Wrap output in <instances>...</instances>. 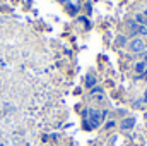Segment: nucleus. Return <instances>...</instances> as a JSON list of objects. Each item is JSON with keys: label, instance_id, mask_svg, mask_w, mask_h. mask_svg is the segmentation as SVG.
Returning <instances> with one entry per match:
<instances>
[{"label": "nucleus", "instance_id": "f257e3e1", "mask_svg": "<svg viewBox=\"0 0 147 146\" xmlns=\"http://www.w3.org/2000/svg\"><path fill=\"white\" fill-rule=\"evenodd\" d=\"M144 46H146V43H144L140 38H134V40L130 41V48H132V52H142Z\"/></svg>", "mask_w": 147, "mask_h": 146}, {"label": "nucleus", "instance_id": "f03ea898", "mask_svg": "<svg viewBox=\"0 0 147 146\" xmlns=\"http://www.w3.org/2000/svg\"><path fill=\"white\" fill-rule=\"evenodd\" d=\"M121 129H125V131H128V129H132L134 126H135V119L134 117H127V119H123L121 120Z\"/></svg>", "mask_w": 147, "mask_h": 146}, {"label": "nucleus", "instance_id": "7ed1b4c3", "mask_svg": "<svg viewBox=\"0 0 147 146\" xmlns=\"http://www.w3.org/2000/svg\"><path fill=\"white\" fill-rule=\"evenodd\" d=\"M135 71L139 74H142L146 71V62H137V64H135Z\"/></svg>", "mask_w": 147, "mask_h": 146}, {"label": "nucleus", "instance_id": "20e7f679", "mask_svg": "<svg viewBox=\"0 0 147 146\" xmlns=\"http://www.w3.org/2000/svg\"><path fill=\"white\" fill-rule=\"evenodd\" d=\"M86 81H87V83H86V84H87V86H89V88H92V86H94V83H96V79H94V77H92V76H91V74H89V76H87V77H86Z\"/></svg>", "mask_w": 147, "mask_h": 146}, {"label": "nucleus", "instance_id": "39448f33", "mask_svg": "<svg viewBox=\"0 0 147 146\" xmlns=\"http://www.w3.org/2000/svg\"><path fill=\"white\" fill-rule=\"evenodd\" d=\"M91 93H92V96H94V95H103V89H101V88H92Z\"/></svg>", "mask_w": 147, "mask_h": 146}, {"label": "nucleus", "instance_id": "423d86ee", "mask_svg": "<svg viewBox=\"0 0 147 146\" xmlns=\"http://www.w3.org/2000/svg\"><path fill=\"white\" fill-rule=\"evenodd\" d=\"M125 41H127V38H125V36H120V38H118V43H120V45H125Z\"/></svg>", "mask_w": 147, "mask_h": 146}, {"label": "nucleus", "instance_id": "0eeeda50", "mask_svg": "<svg viewBox=\"0 0 147 146\" xmlns=\"http://www.w3.org/2000/svg\"><path fill=\"white\" fill-rule=\"evenodd\" d=\"M113 126H115V122H113V120H110V122L106 124V127H113Z\"/></svg>", "mask_w": 147, "mask_h": 146}, {"label": "nucleus", "instance_id": "6e6552de", "mask_svg": "<svg viewBox=\"0 0 147 146\" xmlns=\"http://www.w3.org/2000/svg\"><path fill=\"white\" fill-rule=\"evenodd\" d=\"M58 2H67V0H58Z\"/></svg>", "mask_w": 147, "mask_h": 146}, {"label": "nucleus", "instance_id": "1a4fd4ad", "mask_svg": "<svg viewBox=\"0 0 147 146\" xmlns=\"http://www.w3.org/2000/svg\"><path fill=\"white\" fill-rule=\"evenodd\" d=\"M146 100H147V91H146Z\"/></svg>", "mask_w": 147, "mask_h": 146}, {"label": "nucleus", "instance_id": "9d476101", "mask_svg": "<svg viewBox=\"0 0 147 146\" xmlns=\"http://www.w3.org/2000/svg\"><path fill=\"white\" fill-rule=\"evenodd\" d=\"M146 64H147V55H146Z\"/></svg>", "mask_w": 147, "mask_h": 146}]
</instances>
